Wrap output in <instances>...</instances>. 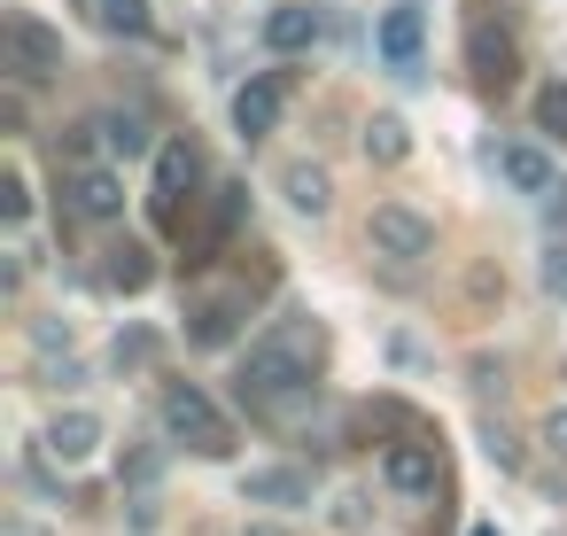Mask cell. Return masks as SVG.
<instances>
[{"mask_svg": "<svg viewBox=\"0 0 567 536\" xmlns=\"http://www.w3.org/2000/svg\"><path fill=\"white\" fill-rule=\"evenodd\" d=\"M319 358H327V334L319 327H303V319H288V327H272L265 342H249V358H241V373H234V396L257 412V420H296L303 404H311V373H319Z\"/></svg>", "mask_w": 567, "mask_h": 536, "instance_id": "1", "label": "cell"}, {"mask_svg": "<svg viewBox=\"0 0 567 536\" xmlns=\"http://www.w3.org/2000/svg\"><path fill=\"white\" fill-rule=\"evenodd\" d=\"M164 435L172 443H187V451H203V458H226L234 451V420L210 404V389H195V381H172L164 389Z\"/></svg>", "mask_w": 567, "mask_h": 536, "instance_id": "2", "label": "cell"}, {"mask_svg": "<svg viewBox=\"0 0 567 536\" xmlns=\"http://www.w3.org/2000/svg\"><path fill=\"white\" fill-rule=\"evenodd\" d=\"M0 48H9V71L17 86H40V79H55L63 71V32H48L32 9H0Z\"/></svg>", "mask_w": 567, "mask_h": 536, "instance_id": "3", "label": "cell"}, {"mask_svg": "<svg viewBox=\"0 0 567 536\" xmlns=\"http://www.w3.org/2000/svg\"><path fill=\"white\" fill-rule=\"evenodd\" d=\"M365 241H373V257L420 265V257H435V218H420L412 203H381V210L365 218Z\"/></svg>", "mask_w": 567, "mask_h": 536, "instance_id": "4", "label": "cell"}, {"mask_svg": "<svg viewBox=\"0 0 567 536\" xmlns=\"http://www.w3.org/2000/svg\"><path fill=\"white\" fill-rule=\"evenodd\" d=\"M195 179H203V156H195V141H164L156 148V226H172V234H187V218H179V203H195Z\"/></svg>", "mask_w": 567, "mask_h": 536, "instance_id": "5", "label": "cell"}, {"mask_svg": "<svg viewBox=\"0 0 567 536\" xmlns=\"http://www.w3.org/2000/svg\"><path fill=\"white\" fill-rule=\"evenodd\" d=\"M466 71H474V86L482 94H513V79H520V48H513V32L505 24H466Z\"/></svg>", "mask_w": 567, "mask_h": 536, "instance_id": "6", "label": "cell"}, {"mask_svg": "<svg viewBox=\"0 0 567 536\" xmlns=\"http://www.w3.org/2000/svg\"><path fill=\"white\" fill-rule=\"evenodd\" d=\"M63 210H71L79 226H117V218H125V179H117L110 164H79V172L63 179Z\"/></svg>", "mask_w": 567, "mask_h": 536, "instance_id": "7", "label": "cell"}, {"mask_svg": "<svg viewBox=\"0 0 567 536\" xmlns=\"http://www.w3.org/2000/svg\"><path fill=\"white\" fill-rule=\"evenodd\" d=\"M420 40H427L420 0H389V9H381V24H373V55H381L396 79H420Z\"/></svg>", "mask_w": 567, "mask_h": 536, "instance_id": "8", "label": "cell"}, {"mask_svg": "<svg viewBox=\"0 0 567 536\" xmlns=\"http://www.w3.org/2000/svg\"><path fill=\"white\" fill-rule=\"evenodd\" d=\"M280 110H288V79H280V71H257V79L234 94V133H241V141H265V133L280 125Z\"/></svg>", "mask_w": 567, "mask_h": 536, "instance_id": "9", "label": "cell"}, {"mask_svg": "<svg viewBox=\"0 0 567 536\" xmlns=\"http://www.w3.org/2000/svg\"><path fill=\"white\" fill-rule=\"evenodd\" d=\"M102 435H110V427H102L94 412H55L40 443H48V458H55V466H86V458L102 451Z\"/></svg>", "mask_w": 567, "mask_h": 536, "instance_id": "10", "label": "cell"}, {"mask_svg": "<svg viewBox=\"0 0 567 536\" xmlns=\"http://www.w3.org/2000/svg\"><path fill=\"white\" fill-rule=\"evenodd\" d=\"M241 497L296 513V505H311V466H249V474H241Z\"/></svg>", "mask_w": 567, "mask_h": 536, "instance_id": "11", "label": "cell"}, {"mask_svg": "<svg viewBox=\"0 0 567 536\" xmlns=\"http://www.w3.org/2000/svg\"><path fill=\"white\" fill-rule=\"evenodd\" d=\"M241 334V296H203L195 311H187V342L195 350H226Z\"/></svg>", "mask_w": 567, "mask_h": 536, "instance_id": "12", "label": "cell"}, {"mask_svg": "<svg viewBox=\"0 0 567 536\" xmlns=\"http://www.w3.org/2000/svg\"><path fill=\"white\" fill-rule=\"evenodd\" d=\"M319 32H327V17L319 9H296V0L265 17V48L272 55H303V48H319Z\"/></svg>", "mask_w": 567, "mask_h": 536, "instance_id": "13", "label": "cell"}, {"mask_svg": "<svg viewBox=\"0 0 567 536\" xmlns=\"http://www.w3.org/2000/svg\"><path fill=\"white\" fill-rule=\"evenodd\" d=\"M381 474H389V489L427 497V489H435V451H427V443H389V451H381Z\"/></svg>", "mask_w": 567, "mask_h": 536, "instance_id": "14", "label": "cell"}, {"mask_svg": "<svg viewBox=\"0 0 567 536\" xmlns=\"http://www.w3.org/2000/svg\"><path fill=\"white\" fill-rule=\"evenodd\" d=\"M280 195H288L303 218H327V210H334V179H327L319 164H288V172H280Z\"/></svg>", "mask_w": 567, "mask_h": 536, "instance_id": "15", "label": "cell"}, {"mask_svg": "<svg viewBox=\"0 0 567 536\" xmlns=\"http://www.w3.org/2000/svg\"><path fill=\"white\" fill-rule=\"evenodd\" d=\"M497 179H505L513 195H551V164H544L536 148H497Z\"/></svg>", "mask_w": 567, "mask_h": 536, "instance_id": "16", "label": "cell"}, {"mask_svg": "<svg viewBox=\"0 0 567 536\" xmlns=\"http://www.w3.org/2000/svg\"><path fill=\"white\" fill-rule=\"evenodd\" d=\"M94 133H102V148H110V156H125V164H133V156H148V125H141L133 110H110V117H94Z\"/></svg>", "mask_w": 567, "mask_h": 536, "instance_id": "17", "label": "cell"}, {"mask_svg": "<svg viewBox=\"0 0 567 536\" xmlns=\"http://www.w3.org/2000/svg\"><path fill=\"white\" fill-rule=\"evenodd\" d=\"M365 156H373V164H404V156H412L404 117H389V110H381V117H365Z\"/></svg>", "mask_w": 567, "mask_h": 536, "instance_id": "18", "label": "cell"}, {"mask_svg": "<svg viewBox=\"0 0 567 536\" xmlns=\"http://www.w3.org/2000/svg\"><path fill=\"white\" fill-rule=\"evenodd\" d=\"M102 280H110V288H125V296H141V288H148V249H141V241H125V249H110V265H102Z\"/></svg>", "mask_w": 567, "mask_h": 536, "instance_id": "19", "label": "cell"}, {"mask_svg": "<svg viewBox=\"0 0 567 536\" xmlns=\"http://www.w3.org/2000/svg\"><path fill=\"white\" fill-rule=\"evenodd\" d=\"M102 24H110L117 40H141V32H148V0H102Z\"/></svg>", "mask_w": 567, "mask_h": 536, "instance_id": "20", "label": "cell"}, {"mask_svg": "<svg viewBox=\"0 0 567 536\" xmlns=\"http://www.w3.org/2000/svg\"><path fill=\"white\" fill-rule=\"evenodd\" d=\"M0 218H9V226H24V218H32V179H24V172L0 179Z\"/></svg>", "mask_w": 567, "mask_h": 536, "instance_id": "21", "label": "cell"}, {"mask_svg": "<svg viewBox=\"0 0 567 536\" xmlns=\"http://www.w3.org/2000/svg\"><path fill=\"white\" fill-rule=\"evenodd\" d=\"M148 358H156V334H141V327H133V334H117V350H110V365H117V373L148 365Z\"/></svg>", "mask_w": 567, "mask_h": 536, "instance_id": "22", "label": "cell"}, {"mask_svg": "<svg viewBox=\"0 0 567 536\" xmlns=\"http://www.w3.org/2000/svg\"><path fill=\"white\" fill-rule=\"evenodd\" d=\"M32 350H40V358L71 350V319H32Z\"/></svg>", "mask_w": 567, "mask_h": 536, "instance_id": "23", "label": "cell"}, {"mask_svg": "<svg viewBox=\"0 0 567 536\" xmlns=\"http://www.w3.org/2000/svg\"><path fill=\"white\" fill-rule=\"evenodd\" d=\"M482 451H489V458H497V466H520V443H513V435H505V427H497V420H489V427H482Z\"/></svg>", "mask_w": 567, "mask_h": 536, "instance_id": "24", "label": "cell"}, {"mask_svg": "<svg viewBox=\"0 0 567 536\" xmlns=\"http://www.w3.org/2000/svg\"><path fill=\"white\" fill-rule=\"evenodd\" d=\"M40 381H48V389H79V381H86V365H79V358H63V365L48 358V365H40Z\"/></svg>", "mask_w": 567, "mask_h": 536, "instance_id": "25", "label": "cell"}, {"mask_svg": "<svg viewBox=\"0 0 567 536\" xmlns=\"http://www.w3.org/2000/svg\"><path fill=\"white\" fill-rule=\"evenodd\" d=\"M334 528H365V497H358V489L334 497Z\"/></svg>", "mask_w": 567, "mask_h": 536, "instance_id": "26", "label": "cell"}, {"mask_svg": "<svg viewBox=\"0 0 567 536\" xmlns=\"http://www.w3.org/2000/svg\"><path fill=\"white\" fill-rule=\"evenodd\" d=\"M544 288H551V296H567V249H551V257H544Z\"/></svg>", "mask_w": 567, "mask_h": 536, "instance_id": "27", "label": "cell"}, {"mask_svg": "<svg viewBox=\"0 0 567 536\" xmlns=\"http://www.w3.org/2000/svg\"><path fill=\"white\" fill-rule=\"evenodd\" d=\"M544 443H551V451L567 458V412H551V420H544Z\"/></svg>", "mask_w": 567, "mask_h": 536, "instance_id": "28", "label": "cell"}, {"mask_svg": "<svg viewBox=\"0 0 567 536\" xmlns=\"http://www.w3.org/2000/svg\"><path fill=\"white\" fill-rule=\"evenodd\" d=\"M0 536H48V528H32V520H9V528H0Z\"/></svg>", "mask_w": 567, "mask_h": 536, "instance_id": "29", "label": "cell"}]
</instances>
